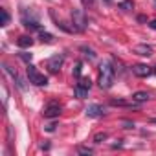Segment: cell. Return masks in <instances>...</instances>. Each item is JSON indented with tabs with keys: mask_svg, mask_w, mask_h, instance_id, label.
<instances>
[{
	"mask_svg": "<svg viewBox=\"0 0 156 156\" xmlns=\"http://www.w3.org/2000/svg\"><path fill=\"white\" fill-rule=\"evenodd\" d=\"M114 79H116V70H114L112 62L103 61L101 66H99V87L103 90H108L114 85Z\"/></svg>",
	"mask_w": 156,
	"mask_h": 156,
	"instance_id": "cell-1",
	"label": "cell"
},
{
	"mask_svg": "<svg viewBox=\"0 0 156 156\" xmlns=\"http://www.w3.org/2000/svg\"><path fill=\"white\" fill-rule=\"evenodd\" d=\"M70 17H72V28H73L75 31H85V30L88 28V17H87L85 9L73 8L72 13H70Z\"/></svg>",
	"mask_w": 156,
	"mask_h": 156,
	"instance_id": "cell-2",
	"label": "cell"
},
{
	"mask_svg": "<svg viewBox=\"0 0 156 156\" xmlns=\"http://www.w3.org/2000/svg\"><path fill=\"white\" fill-rule=\"evenodd\" d=\"M28 79H30V83H33L35 87H46V85H48L46 75L41 73V72L37 70V66H33L31 62L28 64Z\"/></svg>",
	"mask_w": 156,
	"mask_h": 156,
	"instance_id": "cell-3",
	"label": "cell"
},
{
	"mask_svg": "<svg viewBox=\"0 0 156 156\" xmlns=\"http://www.w3.org/2000/svg\"><path fill=\"white\" fill-rule=\"evenodd\" d=\"M61 105L57 103V101H50L46 107H44V110H42V116L44 118H48V119H53V118H59V114H61Z\"/></svg>",
	"mask_w": 156,
	"mask_h": 156,
	"instance_id": "cell-4",
	"label": "cell"
},
{
	"mask_svg": "<svg viewBox=\"0 0 156 156\" xmlns=\"http://www.w3.org/2000/svg\"><path fill=\"white\" fill-rule=\"evenodd\" d=\"M62 62H64V57H62L61 53H57V55H53V57H50V59H48V62H46V66H48V70H50V73H57V72L61 70V66H62Z\"/></svg>",
	"mask_w": 156,
	"mask_h": 156,
	"instance_id": "cell-5",
	"label": "cell"
},
{
	"mask_svg": "<svg viewBox=\"0 0 156 156\" xmlns=\"http://www.w3.org/2000/svg\"><path fill=\"white\" fill-rule=\"evenodd\" d=\"M87 116H88V118H101V116H105V108H103L101 105H98V103L88 105V108H87Z\"/></svg>",
	"mask_w": 156,
	"mask_h": 156,
	"instance_id": "cell-6",
	"label": "cell"
},
{
	"mask_svg": "<svg viewBox=\"0 0 156 156\" xmlns=\"http://www.w3.org/2000/svg\"><path fill=\"white\" fill-rule=\"evenodd\" d=\"M132 72H134V75H138V77H149V75L152 73V68L147 66V64H136V66H132Z\"/></svg>",
	"mask_w": 156,
	"mask_h": 156,
	"instance_id": "cell-7",
	"label": "cell"
},
{
	"mask_svg": "<svg viewBox=\"0 0 156 156\" xmlns=\"http://www.w3.org/2000/svg\"><path fill=\"white\" fill-rule=\"evenodd\" d=\"M134 53H138L141 57H151L152 55V46H149V44H136L134 46Z\"/></svg>",
	"mask_w": 156,
	"mask_h": 156,
	"instance_id": "cell-8",
	"label": "cell"
},
{
	"mask_svg": "<svg viewBox=\"0 0 156 156\" xmlns=\"http://www.w3.org/2000/svg\"><path fill=\"white\" fill-rule=\"evenodd\" d=\"M17 44H19V48H31L33 39H31L30 35H22V37L17 39Z\"/></svg>",
	"mask_w": 156,
	"mask_h": 156,
	"instance_id": "cell-9",
	"label": "cell"
},
{
	"mask_svg": "<svg viewBox=\"0 0 156 156\" xmlns=\"http://www.w3.org/2000/svg\"><path fill=\"white\" fill-rule=\"evenodd\" d=\"M149 98L151 96L147 92H134L132 94V101L134 103H145V101H149Z\"/></svg>",
	"mask_w": 156,
	"mask_h": 156,
	"instance_id": "cell-10",
	"label": "cell"
},
{
	"mask_svg": "<svg viewBox=\"0 0 156 156\" xmlns=\"http://www.w3.org/2000/svg\"><path fill=\"white\" fill-rule=\"evenodd\" d=\"M87 94H88V88H83V87H79V85H75V96L79 98V99L87 98Z\"/></svg>",
	"mask_w": 156,
	"mask_h": 156,
	"instance_id": "cell-11",
	"label": "cell"
},
{
	"mask_svg": "<svg viewBox=\"0 0 156 156\" xmlns=\"http://www.w3.org/2000/svg\"><path fill=\"white\" fill-rule=\"evenodd\" d=\"M79 87H83V88H88L90 90V87H92V81L88 79V77H79V83H77Z\"/></svg>",
	"mask_w": 156,
	"mask_h": 156,
	"instance_id": "cell-12",
	"label": "cell"
},
{
	"mask_svg": "<svg viewBox=\"0 0 156 156\" xmlns=\"http://www.w3.org/2000/svg\"><path fill=\"white\" fill-rule=\"evenodd\" d=\"M81 51H83L88 59H96V51H94L92 48H88V46H81Z\"/></svg>",
	"mask_w": 156,
	"mask_h": 156,
	"instance_id": "cell-13",
	"label": "cell"
},
{
	"mask_svg": "<svg viewBox=\"0 0 156 156\" xmlns=\"http://www.w3.org/2000/svg\"><path fill=\"white\" fill-rule=\"evenodd\" d=\"M107 138H108V134H107V132H98V134L94 136V141H96V143H103Z\"/></svg>",
	"mask_w": 156,
	"mask_h": 156,
	"instance_id": "cell-14",
	"label": "cell"
},
{
	"mask_svg": "<svg viewBox=\"0 0 156 156\" xmlns=\"http://www.w3.org/2000/svg\"><path fill=\"white\" fill-rule=\"evenodd\" d=\"M41 41L42 42H53V35H50V33H46V31H41Z\"/></svg>",
	"mask_w": 156,
	"mask_h": 156,
	"instance_id": "cell-15",
	"label": "cell"
},
{
	"mask_svg": "<svg viewBox=\"0 0 156 156\" xmlns=\"http://www.w3.org/2000/svg\"><path fill=\"white\" fill-rule=\"evenodd\" d=\"M119 8H121V9H125V11H130V9L134 8V4L130 2V0H123V2L119 4Z\"/></svg>",
	"mask_w": 156,
	"mask_h": 156,
	"instance_id": "cell-16",
	"label": "cell"
},
{
	"mask_svg": "<svg viewBox=\"0 0 156 156\" xmlns=\"http://www.w3.org/2000/svg\"><path fill=\"white\" fill-rule=\"evenodd\" d=\"M0 13H2V26H8L9 24V13L6 9H0Z\"/></svg>",
	"mask_w": 156,
	"mask_h": 156,
	"instance_id": "cell-17",
	"label": "cell"
},
{
	"mask_svg": "<svg viewBox=\"0 0 156 156\" xmlns=\"http://www.w3.org/2000/svg\"><path fill=\"white\" fill-rule=\"evenodd\" d=\"M19 55H20V59H22L24 62H28V64L31 62V53H19Z\"/></svg>",
	"mask_w": 156,
	"mask_h": 156,
	"instance_id": "cell-18",
	"label": "cell"
},
{
	"mask_svg": "<svg viewBox=\"0 0 156 156\" xmlns=\"http://www.w3.org/2000/svg\"><path fill=\"white\" fill-rule=\"evenodd\" d=\"M110 105H112V107H125L127 103H125V101H121V99H112V101H110Z\"/></svg>",
	"mask_w": 156,
	"mask_h": 156,
	"instance_id": "cell-19",
	"label": "cell"
},
{
	"mask_svg": "<svg viewBox=\"0 0 156 156\" xmlns=\"http://www.w3.org/2000/svg\"><path fill=\"white\" fill-rule=\"evenodd\" d=\"M77 152H79V154H92V149H88V147H79V149H77Z\"/></svg>",
	"mask_w": 156,
	"mask_h": 156,
	"instance_id": "cell-20",
	"label": "cell"
},
{
	"mask_svg": "<svg viewBox=\"0 0 156 156\" xmlns=\"http://www.w3.org/2000/svg\"><path fill=\"white\" fill-rule=\"evenodd\" d=\"M121 125H123V129H134V123H132V121H129V119H123V121H121Z\"/></svg>",
	"mask_w": 156,
	"mask_h": 156,
	"instance_id": "cell-21",
	"label": "cell"
},
{
	"mask_svg": "<svg viewBox=\"0 0 156 156\" xmlns=\"http://www.w3.org/2000/svg\"><path fill=\"white\" fill-rule=\"evenodd\" d=\"M73 75L77 77V79L81 77V62H77V66H75V70H73Z\"/></svg>",
	"mask_w": 156,
	"mask_h": 156,
	"instance_id": "cell-22",
	"label": "cell"
},
{
	"mask_svg": "<svg viewBox=\"0 0 156 156\" xmlns=\"http://www.w3.org/2000/svg\"><path fill=\"white\" fill-rule=\"evenodd\" d=\"M46 130H48V132H53V130H55V123H50V125L46 127Z\"/></svg>",
	"mask_w": 156,
	"mask_h": 156,
	"instance_id": "cell-23",
	"label": "cell"
},
{
	"mask_svg": "<svg viewBox=\"0 0 156 156\" xmlns=\"http://www.w3.org/2000/svg\"><path fill=\"white\" fill-rule=\"evenodd\" d=\"M81 2H83L85 6H92V4H94V0H81Z\"/></svg>",
	"mask_w": 156,
	"mask_h": 156,
	"instance_id": "cell-24",
	"label": "cell"
},
{
	"mask_svg": "<svg viewBox=\"0 0 156 156\" xmlns=\"http://www.w3.org/2000/svg\"><path fill=\"white\" fill-rule=\"evenodd\" d=\"M149 28H151V30H156V19H154V20H151V24H149Z\"/></svg>",
	"mask_w": 156,
	"mask_h": 156,
	"instance_id": "cell-25",
	"label": "cell"
},
{
	"mask_svg": "<svg viewBox=\"0 0 156 156\" xmlns=\"http://www.w3.org/2000/svg\"><path fill=\"white\" fill-rule=\"evenodd\" d=\"M41 149H46V151H48V149H50V143H42V145H41Z\"/></svg>",
	"mask_w": 156,
	"mask_h": 156,
	"instance_id": "cell-26",
	"label": "cell"
},
{
	"mask_svg": "<svg viewBox=\"0 0 156 156\" xmlns=\"http://www.w3.org/2000/svg\"><path fill=\"white\" fill-rule=\"evenodd\" d=\"M103 2H105V4H112V0H103Z\"/></svg>",
	"mask_w": 156,
	"mask_h": 156,
	"instance_id": "cell-27",
	"label": "cell"
},
{
	"mask_svg": "<svg viewBox=\"0 0 156 156\" xmlns=\"http://www.w3.org/2000/svg\"><path fill=\"white\" fill-rule=\"evenodd\" d=\"M151 123H156V118H154V119H151Z\"/></svg>",
	"mask_w": 156,
	"mask_h": 156,
	"instance_id": "cell-28",
	"label": "cell"
},
{
	"mask_svg": "<svg viewBox=\"0 0 156 156\" xmlns=\"http://www.w3.org/2000/svg\"><path fill=\"white\" fill-rule=\"evenodd\" d=\"M154 73H156V66H154Z\"/></svg>",
	"mask_w": 156,
	"mask_h": 156,
	"instance_id": "cell-29",
	"label": "cell"
},
{
	"mask_svg": "<svg viewBox=\"0 0 156 156\" xmlns=\"http://www.w3.org/2000/svg\"><path fill=\"white\" fill-rule=\"evenodd\" d=\"M154 6H156V0H154Z\"/></svg>",
	"mask_w": 156,
	"mask_h": 156,
	"instance_id": "cell-30",
	"label": "cell"
}]
</instances>
